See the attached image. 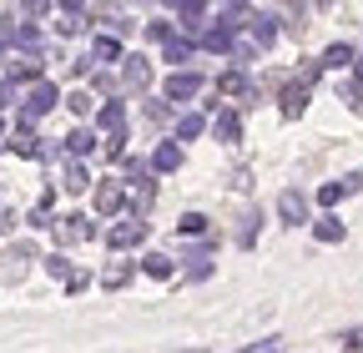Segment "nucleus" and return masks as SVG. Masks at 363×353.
Masks as SVG:
<instances>
[{
    "label": "nucleus",
    "instance_id": "f257e3e1",
    "mask_svg": "<svg viewBox=\"0 0 363 353\" xmlns=\"http://www.w3.org/2000/svg\"><path fill=\"white\" fill-rule=\"evenodd\" d=\"M212 91H217V106H222V96H233L238 106H257V81L247 76V71H222L217 81H212Z\"/></svg>",
    "mask_w": 363,
    "mask_h": 353
},
{
    "label": "nucleus",
    "instance_id": "f03ea898",
    "mask_svg": "<svg viewBox=\"0 0 363 353\" xmlns=\"http://www.w3.org/2000/svg\"><path fill=\"white\" fill-rule=\"evenodd\" d=\"M61 106V91H56V81H35L30 91H26V101H21V121H40L45 111H56Z\"/></svg>",
    "mask_w": 363,
    "mask_h": 353
},
{
    "label": "nucleus",
    "instance_id": "7ed1b4c3",
    "mask_svg": "<svg viewBox=\"0 0 363 353\" xmlns=\"http://www.w3.org/2000/svg\"><path fill=\"white\" fill-rule=\"evenodd\" d=\"M207 91V81L197 76V71H172L167 76V86H162V101H172V106H187L192 96H202Z\"/></svg>",
    "mask_w": 363,
    "mask_h": 353
},
{
    "label": "nucleus",
    "instance_id": "20e7f679",
    "mask_svg": "<svg viewBox=\"0 0 363 353\" xmlns=\"http://www.w3.org/2000/svg\"><path fill=\"white\" fill-rule=\"evenodd\" d=\"M212 137L227 142V147L242 142V116H238V106H217V111H212Z\"/></svg>",
    "mask_w": 363,
    "mask_h": 353
},
{
    "label": "nucleus",
    "instance_id": "39448f33",
    "mask_svg": "<svg viewBox=\"0 0 363 353\" xmlns=\"http://www.w3.org/2000/svg\"><path fill=\"white\" fill-rule=\"evenodd\" d=\"M121 86L126 91H147L152 86V61L147 56H121Z\"/></svg>",
    "mask_w": 363,
    "mask_h": 353
},
{
    "label": "nucleus",
    "instance_id": "423d86ee",
    "mask_svg": "<svg viewBox=\"0 0 363 353\" xmlns=\"http://www.w3.org/2000/svg\"><path fill=\"white\" fill-rule=\"evenodd\" d=\"M272 40H278L272 16H267V11H252V16H247V46H252V51H267Z\"/></svg>",
    "mask_w": 363,
    "mask_h": 353
},
{
    "label": "nucleus",
    "instance_id": "0eeeda50",
    "mask_svg": "<svg viewBox=\"0 0 363 353\" xmlns=\"http://www.w3.org/2000/svg\"><path fill=\"white\" fill-rule=\"evenodd\" d=\"M192 56H197V40L192 35H167L162 40V61H172V71H187Z\"/></svg>",
    "mask_w": 363,
    "mask_h": 353
},
{
    "label": "nucleus",
    "instance_id": "6e6552de",
    "mask_svg": "<svg viewBox=\"0 0 363 353\" xmlns=\"http://www.w3.org/2000/svg\"><path fill=\"white\" fill-rule=\"evenodd\" d=\"M6 81H11V86H35V81H45V76H40V56H11V61H6Z\"/></svg>",
    "mask_w": 363,
    "mask_h": 353
},
{
    "label": "nucleus",
    "instance_id": "1a4fd4ad",
    "mask_svg": "<svg viewBox=\"0 0 363 353\" xmlns=\"http://www.w3.org/2000/svg\"><path fill=\"white\" fill-rule=\"evenodd\" d=\"M136 242H147V223H136V217H126V223H116V228L106 232V247H116V252H126V247H136Z\"/></svg>",
    "mask_w": 363,
    "mask_h": 353
},
{
    "label": "nucleus",
    "instance_id": "9d476101",
    "mask_svg": "<svg viewBox=\"0 0 363 353\" xmlns=\"http://www.w3.org/2000/svg\"><path fill=\"white\" fill-rule=\"evenodd\" d=\"M278 217H283L288 228H303V223H308V197H303L298 187H288V192L278 197Z\"/></svg>",
    "mask_w": 363,
    "mask_h": 353
},
{
    "label": "nucleus",
    "instance_id": "9b49d317",
    "mask_svg": "<svg viewBox=\"0 0 363 353\" xmlns=\"http://www.w3.org/2000/svg\"><path fill=\"white\" fill-rule=\"evenodd\" d=\"M116 212H126L121 182H96V217H116Z\"/></svg>",
    "mask_w": 363,
    "mask_h": 353
},
{
    "label": "nucleus",
    "instance_id": "f8f14e48",
    "mask_svg": "<svg viewBox=\"0 0 363 353\" xmlns=\"http://www.w3.org/2000/svg\"><path fill=\"white\" fill-rule=\"evenodd\" d=\"M56 237H61V242H86V237H96V228H91V217L66 212V217H61V228H56Z\"/></svg>",
    "mask_w": 363,
    "mask_h": 353
},
{
    "label": "nucleus",
    "instance_id": "ddd939ff",
    "mask_svg": "<svg viewBox=\"0 0 363 353\" xmlns=\"http://www.w3.org/2000/svg\"><path fill=\"white\" fill-rule=\"evenodd\" d=\"M202 46H207V51H217V56H227V61H233V46H238V30H227V26L217 21V26H207V30H202Z\"/></svg>",
    "mask_w": 363,
    "mask_h": 353
},
{
    "label": "nucleus",
    "instance_id": "4468645a",
    "mask_svg": "<svg viewBox=\"0 0 363 353\" xmlns=\"http://www.w3.org/2000/svg\"><path fill=\"white\" fill-rule=\"evenodd\" d=\"M126 51H121V40H111V35H91V66H116Z\"/></svg>",
    "mask_w": 363,
    "mask_h": 353
},
{
    "label": "nucleus",
    "instance_id": "2eb2a0df",
    "mask_svg": "<svg viewBox=\"0 0 363 353\" xmlns=\"http://www.w3.org/2000/svg\"><path fill=\"white\" fill-rule=\"evenodd\" d=\"M96 126L106 131V137H116V131L126 126V101H121V96H111V101L96 111Z\"/></svg>",
    "mask_w": 363,
    "mask_h": 353
},
{
    "label": "nucleus",
    "instance_id": "dca6fc26",
    "mask_svg": "<svg viewBox=\"0 0 363 353\" xmlns=\"http://www.w3.org/2000/svg\"><path fill=\"white\" fill-rule=\"evenodd\" d=\"M353 46H348V40H333V46L323 51V56H318V71H343V66H353Z\"/></svg>",
    "mask_w": 363,
    "mask_h": 353
},
{
    "label": "nucleus",
    "instance_id": "f3484780",
    "mask_svg": "<svg viewBox=\"0 0 363 353\" xmlns=\"http://www.w3.org/2000/svg\"><path fill=\"white\" fill-rule=\"evenodd\" d=\"M11 46H16L21 56H35V51H40V30H35L30 21H21V26L11 30Z\"/></svg>",
    "mask_w": 363,
    "mask_h": 353
},
{
    "label": "nucleus",
    "instance_id": "a211bd4d",
    "mask_svg": "<svg viewBox=\"0 0 363 353\" xmlns=\"http://www.w3.org/2000/svg\"><path fill=\"white\" fill-rule=\"evenodd\" d=\"M278 101H283V116H303V111H308V86H298V81H288Z\"/></svg>",
    "mask_w": 363,
    "mask_h": 353
},
{
    "label": "nucleus",
    "instance_id": "6ab92c4d",
    "mask_svg": "<svg viewBox=\"0 0 363 353\" xmlns=\"http://www.w3.org/2000/svg\"><path fill=\"white\" fill-rule=\"evenodd\" d=\"M142 273H147V278H157V283H167V278L177 273V262H172L167 252H147V257H142Z\"/></svg>",
    "mask_w": 363,
    "mask_h": 353
},
{
    "label": "nucleus",
    "instance_id": "aec40b11",
    "mask_svg": "<svg viewBox=\"0 0 363 353\" xmlns=\"http://www.w3.org/2000/svg\"><path fill=\"white\" fill-rule=\"evenodd\" d=\"M56 16H61L56 30H61V35H76V30H86V16H91V11H86V6H61Z\"/></svg>",
    "mask_w": 363,
    "mask_h": 353
},
{
    "label": "nucleus",
    "instance_id": "412c9836",
    "mask_svg": "<svg viewBox=\"0 0 363 353\" xmlns=\"http://www.w3.org/2000/svg\"><path fill=\"white\" fill-rule=\"evenodd\" d=\"M207 131V116H197V111H182L177 116V142H197Z\"/></svg>",
    "mask_w": 363,
    "mask_h": 353
},
{
    "label": "nucleus",
    "instance_id": "4be33fe9",
    "mask_svg": "<svg viewBox=\"0 0 363 353\" xmlns=\"http://www.w3.org/2000/svg\"><path fill=\"white\" fill-rule=\"evenodd\" d=\"M257 232H262V207H247L242 212V228H238V247H252Z\"/></svg>",
    "mask_w": 363,
    "mask_h": 353
},
{
    "label": "nucleus",
    "instance_id": "5701e85b",
    "mask_svg": "<svg viewBox=\"0 0 363 353\" xmlns=\"http://www.w3.org/2000/svg\"><path fill=\"white\" fill-rule=\"evenodd\" d=\"M172 16L187 26V30H202V21H207V6H197V0H182V6H172Z\"/></svg>",
    "mask_w": 363,
    "mask_h": 353
},
{
    "label": "nucleus",
    "instance_id": "b1692460",
    "mask_svg": "<svg viewBox=\"0 0 363 353\" xmlns=\"http://www.w3.org/2000/svg\"><path fill=\"white\" fill-rule=\"evenodd\" d=\"M86 187H91V172H86L81 162H71V167H66V176H61V192H71V197H81Z\"/></svg>",
    "mask_w": 363,
    "mask_h": 353
},
{
    "label": "nucleus",
    "instance_id": "393cba45",
    "mask_svg": "<svg viewBox=\"0 0 363 353\" xmlns=\"http://www.w3.org/2000/svg\"><path fill=\"white\" fill-rule=\"evenodd\" d=\"M207 228H212V223H207L202 212H182V217H177V237H207Z\"/></svg>",
    "mask_w": 363,
    "mask_h": 353
},
{
    "label": "nucleus",
    "instance_id": "a878e982",
    "mask_svg": "<svg viewBox=\"0 0 363 353\" xmlns=\"http://www.w3.org/2000/svg\"><path fill=\"white\" fill-rule=\"evenodd\" d=\"M313 237H318V242H343V223H338L333 212H323V217L313 223Z\"/></svg>",
    "mask_w": 363,
    "mask_h": 353
},
{
    "label": "nucleus",
    "instance_id": "bb28decb",
    "mask_svg": "<svg viewBox=\"0 0 363 353\" xmlns=\"http://www.w3.org/2000/svg\"><path fill=\"white\" fill-rule=\"evenodd\" d=\"M91 147H96V131H91V126H76L66 137V157H86Z\"/></svg>",
    "mask_w": 363,
    "mask_h": 353
},
{
    "label": "nucleus",
    "instance_id": "cd10ccee",
    "mask_svg": "<svg viewBox=\"0 0 363 353\" xmlns=\"http://www.w3.org/2000/svg\"><path fill=\"white\" fill-rule=\"evenodd\" d=\"M152 167H157V172H177V167H182V147H177V142H162V147L152 152Z\"/></svg>",
    "mask_w": 363,
    "mask_h": 353
},
{
    "label": "nucleus",
    "instance_id": "c85d7f7f",
    "mask_svg": "<svg viewBox=\"0 0 363 353\" xmlns=\"http://www.w3.org/2000/svg\"><path fill=\"white\" fill-rule=\"evenodd\" d=\"M51 202H56V192L45 187V192H40V202L30 207V217H26V223H30V228H51Z\"/></svg>",
    "mask_w": 363,
    "mask_h": 353
},
{
    "label": "nucleus",
    "instance_id": "c756f323",
    "mask_svg": "<svg viewBox=\"0 0 363 353\" xmlns=\"http://www.w3.org/2000/svg\"><path fill=\"white\" fill-rule=\"evenodd\" d=\"M131 273H136V262H116V268H106V273H101V288H126V283H131Z\"/></svg>",
    "mask_w": 363,
    "mask_h": 353
},
{
    "label": "nucleus",
    "instance_id": "7c9ffc66",
    "mask_svg": "<svg viewBox=\"0 0 363 353\" xmlns=\"http://www.w3.org/2000/svg\"><path fill=\"white\" fill-rule=\"evenodd\" d=\"M303 26H308V6H288V21H283V30H288V35H303Z\"/></svg>",
    "mask_w": 363,
    "mask_h": 353
},
{
    "label": "nucleus",
    "instance_id": "2f4dec72",
    "mask_svg": "<svg viewBox=\"0 0 363 353\" xmlns=\"http://www.w3.org/2000/svg\"><path fill=\"white\" fill-rule=\"evenodd\" d=\"M343 197H348V192H343V176H338V182H328L323 192H318V202H323V207H338Z\"/></svg>",
    "mask_w": 363,
    "mask_h": 353
},
{
    "label": "nucleus",
    "instance_id": "473e14b6",
    "mask_svg": "<svg viewBox=\"0 0 363 353\" xmlns=\"http://www.w3.org/2000/svg\"><path fill=\"white\" fill-rule=\"evenodd\" d=\"M45 273H51V278H61V283H66V278H71V262H66L61 252H51V257H45Z\"/></svg>",
    "mask_w": 363,
    "mask_h": 353
},
{
    "label": "nucleus",
    "instance_id": "72a5a7b5",
    "mask_svg": "<svg viewBox=\"0 0 363 353\" xmlns=\"http://www.w3.org/2000/svg\"><path fill=\"white\" fill-rule=\"evenodd\" d=\"M61 101H66L76 116H91V96H86V91H71V96H61Z\"/></svg>",
    "mask_w": 363,
    "mask_h": 353
},
{
    "label": "nucleus",
    "instance_id": "f704fd0d",
    "mask_svg": "<svg viewBox=\"0 0 363 353\" xmlns=\"http://www.w3.org/2000/svg\"><path fill=\"white\" fill-rule=\"evenodd\" d=\"M121 172H126V182H136V176H147V162L142 157H121Z\"/></svg>",
    "mask_w": 363,
    "mask_h": 353
},
{
    "label": "nucleus",
    "instance_id": "c9c22d12",
    "mask_svg": "<svg viewBox=\"0 0 363 353\" xmlns=\"http://www.w3.org/2000/svg\"><path fill=\"white\" fill-rule=\"evenodd\" d=\"M91 86H96V91H106V96H116V76H106V71L91 76Z\"/></svg>",
    "mask_w": 363,
    "mask_h": 353
},
{
    "label": "nucleus",
    "instance_id": "e433bc0d",
    "mask_svg": "<svg viewBox=\"0 0 363 353\" xmlns=\"http://www.w3.org/2000/svg\"><path fill=\"white\" fill-rule=\"evenodd\" d=\"M86 288H91V273H71L66 278V293H86Z\"/></svg>",
    "mask_w": 363,
    "mask_h": 353
},
{
    "label": "nucleus",
    "instance_id": "4c0bfd02",
    "mask_svg": "<svg viewBox=\"0 0 363 353\" xmlns=\"http://www.w3.org/2000/svg\"><path fill=\"white\" fill-rule=\"evenodd\" d=\"M343 192H348V197L363 192V172H348V176H343Z\"/></svg>",
    "mask_w": 363,
    "mask_h": 353
},
{
    "label": "nucleus",
    "instance_id": "58836bf2",
    "mask_svg": "<svg viewBox=\"0 0 363 353\" xmlns=\"http://www.w3.org/2000/svg\"><path fill=\"white\" fill-rule=\"evenodd\" d=\"M11 228H16V212L6 207V197H0V232H11Z\"/></svg>",
    "mask_w": 363,
    "mask_h": 353
},
{
    "label": "nucleus",
    "instance_id": "ea45409f",
    "mask_svg": "<svg viewBox=\"0 0 363 353\" xmlns=\"http://www.w3.org/2000/svg\"><path fill=\"white\" fill-rule=\"evenodd\" d=\"M11 101H16V86H11V81H0V111H6Z\"/></svg>",
    "mask_w": 363,
    "mask_h": 353
},
{
    "label": "nucleus",
    "instance_id": "a19ab883",
    "mask_svg": "<svg viewBox=\"0 0 363 353\" xmlns=\"http://www.w3.org/2000/svg\"><path fill=\"white\" fill-rule=\"evenodd\" d=\"M147 35H152V40H167L172 30H167V21H152V26H147Z\"/></svg>",
    "mask_w": 363,
    "mask_h": 353
},
{
    "label": "nucleus",
    "instance_id": "79ce46f5",
    "mask_svg": "<svg viewBox=\"0 0 363 353\" xmlns=\"http://www.w3.org/2000/svg\"><path fill=\"white\" fill-rule=\"evenodd\" d=\"M353 76H358V81H353V86H363V51H358V56H353Z\"/></svg>",
    "mask_w": 363,
    "mask_h": 353
},
{
    "label": "nucleus",
    "instance_id": "37998d69",
    "mask_svg": "<svg viewBox=\"0 0 363 353\" xmlns=\"http://www.w3.org/2000/svg\"><path fill=\"white\" fill-rule=\"evenodd\" d=\"M0 137H6V121H0Z\"/></svg>",
    "mask_w": 363,
    "mask_h": 353
}]
</instances>
